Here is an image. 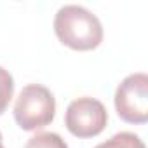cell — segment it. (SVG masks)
<instances>
[{
	"instance_id": "obj_5",
	"label": "cell",
	"mask_w": 148,
	"mask_h": 148,
	"mask_svg": "<svg viewBox=\"0 0 148 148\" xmlns=\"http://www.w3.org/2000/svg\"><path fill=\"white\" fill-rule=\"evenodd\" d=\"M94 148H146V146L138 134L122 131V132H117L115 136H112L110 139L99 143Z\"/></svg>"
},
{
	"instance_id": "obj_1",
	"label": "cell",
	"mask_w": 148,
	"mask_h": 148,
	"mask_svg": "<svg viewBox=\"0 0 148 148\" xmlns=\"http://www.w3.org/2000/svg\"><path fill=\"white\" fill-rule=\"evenodd\" d=\"M58 38L75 51H91L103 42V26L96 14L75 4L59 7L54 16Z\"/></svg>"
},
{
	"instance_id": "obj_7",
	"label": "cell",
	"mask_w": 148,
	"mask_h": 148,
	"mask_svg": "<svg viewBox=\"0 0 148 148\" xmlns=\"http://www.w3.org/2000/svg\"><path fill=\"white\" fill-rule=\"evenodd\" d=\"M12 94H14V79L5 68L0 66V115L7 110Z\"/></svg>"
},
{
	"instance_id": "obj_2",
	"label": "cell",
	"mask_w": 148,
	"mask_h": 148,
	"mask_svg": "<svg viewBox=\"0 0 148 148\" xmlns=\"http://www.w3.org/2000/svg\"><path fill=\"white\" fill-rule=\"evenodd\" d=\"M56 115L54 94L40 84H28L21 89L16 105L14 119L23 131H37L49 125Z\"/></svg>"
},
{
	"instance_id": "obj_4",
	"label": "cell",
	"mask_w": 148,
	"mask_h": 148,
	"mask_svg": "<svg viewBox=\"0 0 148 148\" xmlns=\"http://www.w3.org/2000/svg\"><path fill=\"white\" fill-rule=\"evenodd\" d=\"M108 112L99 99L84 96L73 99L64 113L66 129L77 138H94L106 127Z\"/></svg>"
},
{
	"instance_id": "obj_8",
	"label": "cell",
	"mask_w": 148,
	"mask_h": 148,
	"mask_svg": "<svg viewBox=\"0 0 148 148\" xmlns=\"http://www.w3.org/2000/svg\"><path fill=\"white\" fill-rule=\"evenodd\" d=\"M0 148H5V146H4V143H2V132H0Z\"/></svg>"
},
{
	"instance_id": "obj_6",
	"label": "cell",
	"mask_w": 148,
	"mask_h": 148,
	"mask_svg": "<svg viewBox=\"0 0 148 148\" xmlns=\"http://www.w3.org/2000/svg\"><path fill=\"white\" fill-rule=\"evenodd\" d=\"M25 148H68V145L56 132H37L26 141Z\"/></svg>"
},
{
	"instance_id": "obj_3",
	"label": "cell",
	"mask_w": 148,
	"mask_h": 148,
	"mask_svg": "<svg viewBox=\"0 0 148 148\" xmlns=\"http://www.w3.org/2000/svg\"><path fill=\"white\" fill-rule=\"evenodd\" d=\"M115 110L129 124L148 120V75L143 71L127 75L115 91Z\"/></svg>"
}]
</instances>
